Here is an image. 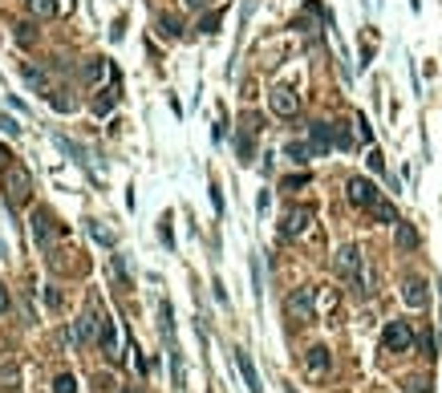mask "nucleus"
<instances>
[{
	"label": "nucleus",
	"instance_id": "nucleus-8",
	"mask_svg": "<svg viewBox=\"0 0 442 393\" xmlns=\"http://www.w3.org/2000/svg\"><path fill=\"white\" fill-rule=\"evenodd\" d=\"M308 223H313V211L308 207H288L284 211V223H280V235L284 239H297V235L308 232Z\"/></svg>",
	"mask_w": 442,
	"mask_h": 393
},
{
	"label": "nucleus",
	"instance_id": "nucleus-24",
	"mask_svg": "<svg viewBox=\"0 0 442 393\" xmlns=\"http://www.w3.org/2000/svg\"><path fill=\"white\" fill-rule=\"evenodd\" d=\"M53 393H77V377H73V373H61V377L53 381Z\"/></svg>",
	"mask_w": 442,
	"mask_h": 393
},
{
	"label": "nucleus",
	"instance_id": "nucleus-32",
	"mask_svg": "<svg viewBox=\"0 0 442 393\" xmlns=\"http://www.w3.org/2000/svg\"><path fill=\"white\" fill-rule=\"evenodd\" d=\"M45 304H49V308H61V292H57L53 284H49V288H45Z\"/></svg>",
	"mask_w": 442,
	"mask_h": 393
},
{
	"label": "nucleus",
	"instance_id": "nucleus-4",
	"mask_svg": "<svg viewBox=\"0 0 442 393\" xmlns=\"http://www.w3.org/2000/svg\"><path fill=\"white\" fill-rule=\"evenodd\" d=\"M264 130V118L260 114H244V122H239V134H235V154H239V162L248 166V162L256 159V134Z\"/></svg>",
	"mask_w": 442,
	"mask_h": 393
},
{
	"label": "nucleus",
	"instance_id": "nucleus-16",
	"mask_svg": "<svg viewBox=\"0 0 442 393\" xmlns=\"http://www.w3.org/2000/svg\"><path fill=\"white\" fill-rule=\"evenodd\" d=\"M114 106H118V81L110 86V90H102L97 97H93V114H97V118H106L110 110H114Z\"/></svg>",
	"mask_w": 442,
	"mask_h": 393
},
{
	"label": "nucleus",
	"instance_id": "nucleus-25",
	"mask_svg": "<svg viewBox=\"0 0 442 393\" xmlns=\"http://www.w3.org/2000/svg\"><path fill=\"white\" fill-rule=\"evenodd\" d=\"M90 235L97 239V243H106V248H114V232L110 227H102V223H90Z\"/></svg>",
	"mask_w": 442,
	"mask_h": 393
},
{
	"label": "nucleus",
	"instance_id": "nucleus-34",
	"mask_svg": "<svg viewBox=\"0 0 442 393\" xmlns=\"http://www.w3.org/2000/svg\"><path fill=\"white\" fill-rule=\"evenodd\" d=\"M357 134H361V142H373V130H370V122H365V118H357Z\"/></svg>",
	"mask_w": 442,
	"mask_h": 393
},
{
	"label": "nucleus",
	"instance_id": "nucleus-22",
	"mask_svg": "<svg viewBox=\"0 0 442 393\" xmlns=\"http://www.w3.org/2000/svg\"><path fill=\"white\" fill-rule=\"evenodd\" d=\"M370 215H373V219H377V223H397V211L390 207L386 199H377V203H373V207H370Z\"/></svg>",
	"mask_w": 442,
	"mask_h": 393
},
{
	"label": "nucleus",
	"instance_id": "nucleus-1",
	"mask_svg": "<svg viewBox=\"0 0 442 393\" xmlns=\"http://www.w3.org/2000/svg\"><path fill=\"white\" fill-rule=\"evenodd\" d=\"M333 268H337V276H341V280H349L357 292H370V280H365V259H361V248L345 243V248L337 252V259H333Z\"/></svg>",
	"mask_w": 442,
	"mask_h": 393
},
{
	"label": "nucleus",
	"instance_id": "nucleus-30",
	"mask_svg": "<svg viewBox=\"0 0 442 393\" xmlns=\"http://www.w3.org/2000/svg\"><path fill=\"white\" fill-rule=\"evenodd\" d=\"M370 170L386 175V159H381V150H370Z\"/></svg>",
	"mask_w": 442,
	"mask_h": 393
},
{
	"label": "nucleus",
	"instance_id": "nucleus-31",
	"mask_svg": "<svg viewBox=\"0 0 442 393\" xmlns=\"http://www.w3.org/2000/svg\"><path fill=\"white\" fill-rule=\"evenodd\" d=\"M304 183H308V175H292V179H284L280 186H284V191H301Z\"/></svg>",
	"mask_w": 442,
	"mask_h": 393
},
{
	"label": "nucleus",
	"instance_id": "nucleus-14",
	"mask_svg": "<svg viewBox=\"0 0 442 393\" xmlns=\"http://www.w3.org/2000/svg\"><path fill=\"white\" fill-rule=\"evenodd\" d=\"M402 300L410 304V308H426V300H430V292H426V280L410 276L406 284H402Z\"/></svg>",
	"mask_w": 442,
	"mask_h": 393
},
{
	"label": "nucleus",
	"instance_id": "nucleus-27",
	"mask_svg": "<svg viewBox=\"0 0 442 393\" xmlns=\"http://www.w3.org/2000/svg\"><path fill=\"white\" fill-rule=\"evenodd\" d=\"M219 21H223V13L215 8V13H207V17L199 21V29H203V33H219Z\"/></svg>",
	"mask_w": 442,
	"mask_h": 393
},
{
	"label": "nucleus",
	"instance_id": "nucleus-28",
	"mask_svg": "<svg viewBox=\"0 0 442 393\" xmlns=\"http://www.w3.org/2000/svg\"><path fill=\"white\" fill-rule=\"evenodd\" d=\"M406 393H430V381H426V377H410V381H406Z\"/></svg>",
	"mask_w": 442,
	"mask_h": 393
},
{
	"label": "nucleus",
	"instance_id": "nucleus-15",
	"mask_svg": "<svg viewBox=\"0 0 442 393\" xmlns=\"http://www.w3.org/2000/svg\"><path fill=\"white\" fill-rule=\"evenodd\" d=\"M235 365H239V373H244L248 393H264V385H260V377H256V365H252V357H248L244 348H235Z\"/></svg>",
	"mask_w": 442,
	"mask_h": 393
},
{
	"label": "nucleus",
	"instance_id": "nucleus-19",
	"mask_svg": "<svg viewBox=\"0 0 442 393\" xmlns=\"http://www.w3.org/2000/svg\"><path fill=\"white\" fill-rule=\"evenodd\" d=\"M0 390H8V393L21 390V365H4L0 369Z\"/></svg>",
	"mask_w": 442,
	"mask_h": 393
},
{
	"label": "nucleus",
	"instance_id": "nucleus-23",
	"mask_svg": "<svg viewBox=\"0 0 442 393\" xmlns=\"http://www.w3.org/2000/svg\"><path fill=\"white\" fill-rule=\"evenodd\" d=\"M106 73H110V65H106V61H102V57H93L90 65H86V73H81V77H86V81H102V77H106Z\"/></svg>",
	"mask_w": 442,
	"mask_h": 393
},
{
	"label": "nucleus",
	"instance_id": "nucleus-26",
	"mask_svg": "<svg viewBox=\"0 0 442 393\" xmlns=\"http://www.w3.org/2000/svg\"><path fill=\"white\" fill-rule=\"evenodd\" d=\"M333 138H337V146H341V150H353V134L345 130V126H341V122L333 126Z\"/></svg>",
	"mask_w": 442,
	"mask_h": 393
},
{
	"label": "nucleus",
	"instance_id": "nucleus-10",
	"mask_svg": "<svg viewBox=\"0 0 442 393\" xmlns=\"http://www.w3.org/2000/svg\"><path fill=\"white\" fill-rule=\"evenodd\" d=\"M268 102H272V114H280V118H292L301 110V97H297V90H288V86H276V90L268 93Z\"/></svg>",
	"mask_w": 442,
	"mask_h": 393
},
{
	"label": "nucleus",
	"instance_id": "nucleus-7",
	"mask_svg": "<svg viewBox=\"0 0 442 393\" xmlns=\"http://www.w3.org/2000/svg\"><path fill=\"white\" fill-rule=\"evenodd\" d=\"M381 345L390 348V353H410V345H414L410 324H406V321H390V324H386V332H381Z\"/></svg>",
	"mask_w": 442,
	"mask_h": 393
},
{
	"label": "nucleus",
	"instance_id": "nucleus-11",
	"mask_svg": "<svg viewBox=\"0 0 442 393\" xmlns=\"http://www.w3.org/2000/svg\"><path fill=\"white\" fill-rule=\"evenodd\" d=\"M329 365H333V357H329L325 345H313L308 353H304V369H308V377H313V381H321V377L329 373Z\"/></svg>",
	"mask_w": 442,
	"mask_h": 393
},
{
	"label": "nucleus",
	"instance_id": "nucleus-37",
	"mask_svg": "<svg viewBox=\"0 0 442 393\" xmlns=\"http://www.w3.org/2000/svg\"><path fill=\"white\" fill-rule=\"evenodd\" d=\"M0 312H8V288L0 284Z\"/></svg>",
	"mask_w": 442,
	"mask_h": 393
},
{
	"label": "nucleus",
	"instance_id": "nucleus-29",
	"mask_svg": "<svg viewBox=\"0 0 442 393\" xmlns=\"http://www.w3.org/2000/svg\"><path fill=\"white\" fill-rule=\"evenodd\" d=\"M17 41H21V45H33V24H17Z\"/></svg>",
	"mask_w": 442,
	"mask_h": 393
},
{
	"label": "nucleus",
	"instance_id": "nucleus-36",
	"mask_svg": "<svg viewBox=\"0 0 442 393\" xmlns=\"http://www.w3.org/2000/svg\"><path fill=\"white\" fill-rule=\"evenodd\" d=\"M268 203H272V195H268V191H260V199H256V207H260V215H264V211H268Z\"/></svg>",
	"mask_w": 442,
	"mask_h": 393
},
{
	"label": "nucleus",
	"instance_id": "nucleus-2",
	"mask_svg": "<svg viewBox=\"0 0 442 393\" xmlns=\"http://www.w3.org/2000/svg\"><path fill=\"white\" fill-rule=\"evenodd\" d=\"M29 191H33V175L24 170L21 162H13L8 170H4V199H8V207L21 211L29 203Z\"/></svg>",
	"mask_w": 442,
	"mask_h": 393
},
{
	"label": "nucleus",
	"instance_id": "nucleus-33",
	"mask_svg": "<svg viewBox=\"0 0 442 393\" xmlns=\"http://www.w3.org/2000/svg\"><path fill=\"white\" fill-rule=\"evenodd\" d=\"M422 353H426V357H434V353H439V341H434V337H430V332H426V337H422Z\"/></svg>",
	"mask_w": 442,
	"mask_h": 393
},
{
	"label": "nucleus",
	"instance_id": "nucleus-5",
	"mask_svg": "<svg viewBox=\"0 0 442 393\" xmlns=\"http://www.w3.org/2000/svg\"><path fill=\"white\" fill-rule=\"evenodd\" d=\"M97 321H102V312H97V296H90L86 312H81V321L73 324V332L65 337L70 348H81V345H90V341H97Z\"/></svg>",
	"mask_w": 442,
	"mask_h": 393
},
{
	"label": "nucleus",
	"instance_id": "nucleus-18",
	"mask_svg": "<svg viewBox=\"0 0 442 393\" xmlns=\"http://www.w3.org/2000/svg\"><path fill=\"white\" fill-rule=\"evenodd\" d=\"M179 33H183V24H179V17H159V37L163 41H179Z\"/></svg>",
	"mask_w": 442,
	"mask_h": 393
},
{
	"label": "nucleus",
	"instance_id": "nucleus-35",
	"mask_svg": "<svg viewBox=\"0 0 442 393\" xmlns=\"http://www.w3.org/2000/svg\"><path fill=\"white\" fill-rule=\"evenodd\" d=\"M8 166H13V154H8V150H4V146H0V175H4V170H8Z\"/></svg>",
	"mask_w": 442,
	"mask_h": 393
},
{
	"label": "nucleus",
	"instance_id": "nucleus-20",
	"mask_svg": "<svg viewBox=\"0 0 442 393\" xmlns=\"http://www.w3.org/2000/svg\"><path fill=\"white\" fill-rule=\"evenodd\" d=\"M284 154H288V159L292 162H308V159H317V154H313V146H308V142H288V146H284Z\"/></svg>",
	"mask_w": 442,
	"mask_h": 393
},
{
	"label": "nucleus",
	"instance_id": "nucleus-21",
	"mask_svg": "<svg viewBox=\"0 0 442 393\" xmlns=\"http://www.w3.org/2000/svg\"><path fill=\"white\" fill-rule=\"evenodd\" d=\"M29 13L41 17V21H53L57 17V0H29Z\"/></svg>",
	"mask_w": 442,
	"mask_h": 393
},
{
	"label": "nucleus",
	"instance_id": "nucleus-13",
	"mask_svg": "<svg viewBox=\"0 0 442 393\" xmlns=\"http://www.w3.org/2000/svg\"><path fill=\"white\" fill-rule=\"evenodd\" d=\"M97 345H102V353L110 357V361H118V332H114V321L102 312V321H97Z\"/></svg>",
	"mask_w": 442,
	"mask_h": 393
},
{
	"label": "nucleus",
	"instance_id": "nucleus-3",
	"mask_svg": "<svg viewBox=\"0 0 442 393\" xmlns=\"http://www.w3.org/2000/svg\"><path fill=\"white\" fill-rule=\"evenodd\" d=\"M29 223H33V243H37L41 252H53V248H57V239L65 235V227H61V223L53 219V211H45V207L33 211V219H29Z\"/></svg>",
	"mask_w": 442,
	"mask_h": 393
},
{
	"label": "nucleus",
	"instance_id": "nucleus-39",
	"mask_svg": "<svg viewBox=\"0 0 442 393\" xmlns=\"http://www.w3.org/2000/svg\"><path fill=\"white\" fill-rule=\"evenodd\" d=\"M284 393H297V390H292V385H288V390H284Z\"/></svg>",
	"mask_w": 442,
	"mask_h": 393
},
{
	"label": "nucleus",
	"instance_id": "nucleus-12",
	"mask_svg": "<svg viewBox=\"0 0 442 393\" xmlns=\"http://www.w3.org/2000/svg\"><path fill=\"white\" fill-rule=\"evenodd\" d=\"M308 146H313V154H329V150L337 146L333 126H329V122H313V126H308Z\"/></svg>",
	"mask_w": 442,
	"mask_h": 393
},
{
	"label": "nucleus",
	"instance_id": "nucleus-6",
	"mask_svg": "<svg viewBox=\"0 0 442 393\" xmlns=\"http://www.w3.org/2000/svg\"><path fill=\"white\" fill-rule=\"evenodd\" d=\"M284 312H288V321H313L317 316V292L313 288H297L288 300H284Z\"/></svg>",
	"mask_w": 442,
	"mask_h": 393
},
{
	"label": "nucleus",
	"instance_id": "nucleus-38",
	"mask_svg": "<svg viewBox=\"0 0 442 393\" xmlns=\"http://www.w3.org/2000/svg\"><path fill=\"white\" fill-rule=\"evenodd\" d=\"M122 393H142V390H122Z\"/></svg>",
	"mask_w": 442,
	"mask_h": 393
},
{
	"label": "nucleus",
	"instance_id": "nucleus-17",
	"mask_svg": "<svg viewBox=\"0 0 442 393\" xmlns=\"http://www.w3.org/2000/svg\"><path fill=\"white\" fill-rule=\"evenodd\" d=\"M394 239H397V248H402V252H414V248H418V232H414L410 223H402V219H397Z\"/></svg>",
	"mask_w": 442,
	"mask_h": 393
},
{
	"label": "nucleus",
	"instance_id": "nucleus-9",
	"mask_svg": "<svg viewBox=\"0 0 442 393\" xmlns=\"http://www.w3.org/2000/svg\"><path fill=\"white\" fill-rule=\"evenodd\" d=\"M381 199V191L370 183V179H349V203L353 207H361V211H370L373 203Z\"/></svg>",
	"mask_w": 442,
	"mask_h": 393
}]
</instances>
